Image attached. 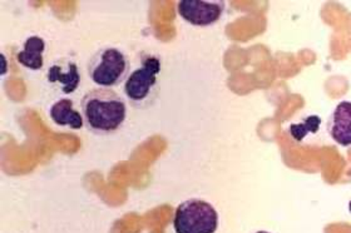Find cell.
Returning a JSON list of instances; mask_svg holds the SVG:
<instances>
[{
	"label": "cell",
	"mask_w": 351,
	"mask_h": 233,
	"mask_svg": "<svg viewBox=\"0 0 351 233\" xmlns=\"http://www.w3.org/2000/svg\"><path fill=\"white\" fill-rule=\"evenodd\" d=\"M81 107L88 130L101 136L116 133L127 118L125 99L110 88L90 89L83 97Z\"/></svg>",
	"instance_id": "6da1fadb"
},
{
	"label": "cell",
	"mask_w": 351,
	"mask_h": 233,
	"mask_svg": "<svg viewBox=\"0 0 351 233\" xmlns=\"http://www.w3.org/2000/svg\"><path fill=\"white\" fill-rule=\"evenodd\" d=\"M161 71V59L156 56H147L127 77L123 93L132 107L145 110L152 106L158 95V77Z\"/></svg>",
	"instance_id": "7a4b0ae2"
},
{
	"label": "cell",
	"mask_w": 351,
	"mask_h": 233,
	"mask_svg": "<svg viewBox=\"0 0 351 233\" xmlns=\"http://www.w3.org/2000/svg\"><path fill=\"white\" fill-rule=\"evenodd\" d=\"M130 59L118 48L107 47L95 51L87 66L88 77L101 88L119 86L130 75Z\"/></svg>",
	"instance_id": "3957f363"
},
{
	"label": "cell",
	"mask_w": 351,
	"mask_h": 233,
	"mask_svg": "<svg viewBox=\"0 0 351 233\" xmlns=\"http://www.w3.org/2000/svg\"><path fill=\"white\" fill-rule=\"evenodd\" d=\"M176 233H215L219 228V213L205 199L191 198L176 208Z\"/></svg>",
	"instance_id": "277c9868"
},
{
	"label": "cell",
	"mask_w": 351,
	"mask_h": 233,
	"mask_svg": "<svg viewBox=\"0 0 351 233\" xmlns=\"http://www.w3.org/2000/svg\"><path fill=\"white\" fill-rule=\"evenodd\" d=\"M225 1L206 0H180L177 12L183 21L195 27H210L219 22L225 13Z\"/></svg>",
	"instance_id": "5b68a950"
},
{
	"label": "cell",
	"mask_w": 351,
	"mask_h": 233,
	"mask_svg": "<svg viewBox=\"0 0 351 233\" xmlns=\"http://www.w3.org/2000/svg\"><path fill=\"white\" fill-rule=\"evenodd\" d=\"M47 82L63 95H72L81 84L80 66L73 59L60 58L56 60L47 72Z\"/></svg>",
	"instance_id": "8992f818"
},
{
	"label": "cell",
	"mask_w": 351,
	"mask_h": 233,
	"mask_svg": "<svg viewBox=\"0 0 351 233\" xmlns=\"http://www.w3.org/2000/svg\"><path fill=\"white\" fill-rule=\"evenodd\" d=\"M332 140L341 147H351V101L337 103L328 122Z\"/></svg>",
	"instance_id": "52a82bcc"
},
{
	"label": "cell",
	"mask_w": 351,
	"mask_h": 233,
	"mask_svg": "<svg viewBox=\"0 0 351 233\" xmlns=\"http://www.w3.org/2000/svg\"><path fill=\"white\" fill-rule=\"evenodd\" d=\"M49 116L57 125L71 130H82L86 124L83 116L74 108L73 101L66 98H62L51 104Z\"/></svg>",
	"instance_id": "ba28073f"
},
{
	"label": "cell",
	"mask_w": 351,
	"mask_h": 233,
	"mask_svg": "<svg viewBox=\"0 0 351 233\" xmlns=\"http://www.w3.org/2000/svg\"><path fill=\"white\" fill-rule=\"evenodd\" d=\"M45 40L38 36L27 38L22 51L16 53V60L21 66L30 71H40L44 66Z\"/></svg>",
	"instance_id": "9c48e42d"
},
{
	"label": "cell",
	"mask_w": 351,
	"mask_h": 233,
	"mask_svg": "<svg viewBox=\"0 0 351 233\" xmlns=\"http://www.w3.org/2000/svg\"><path fill=\"white\" fill-rule=\"evenodd\" d=\"M322 118L316 114L313 116H307L298 122V123H293L289 127V132L291 134L296 142H302L311 134H316L317 132L320 131L322 127Z\"/></svg>",
	"instance_id": "30bf717a"
},
{
	"label": "cell",
	"mask_w": 351,
	"mask_h": 233,
	"mask_svg": "<svg viewBox=\"0 0 351 233\" xmlns=\"http://www.w3.org/2000/svg\"><path fill=\"white\" fill-rule=\"evenodd\" d=\"M254 233H271V232H269V231H256V232H254Z\"/></svg>",
	"instance_id": "8fae6325"
},
{
	"label": "cell",
	"mask_w": 351,
	"mask_h": 233,
	"mask_svg": "<svg viewBox=\"0 0 351 233\" xmlns=\"http://www.w3.org/2000/svg\"><path fill=\"white\" fill-rule=\"evenodd\" d=\"M348 208H349V212H350V213H351V199H350V202H349V207H348Z\"/></svg>",
	"instance_id": "7c38bea8"
}]
</instances>
